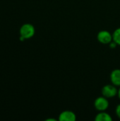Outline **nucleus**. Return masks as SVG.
Returning <instances> with one entry per match:
<instances>
[{
    "label": "nucleus",
    "instance_id": "f257e3e1",
    "mask_svg": "<svg viewBox=\"0 0 120 121\" xmlns=\"http://www.w3.org/2000/svg\"><path fill=\"white\" fill-rule=\"evenodd\" d=\"M20 36H22L25 40L33 38L35 33V28L31 23H24L21 26L20 30Z\"/></svg>",
    "mask_w": 120,
    "mask_h": 121
},
{
    "label": "nucleus",
    "instance_id": "f03ea898",
    "mask_svg": "<svg viewBox=\"0 0 120 121\" xmlns=\"http://www.w3.org/2000/svg\"><path fill=\"white\" fill-rule=\"evenodd\" d=\"M110 106L108 99L101 96L95 99L94 101V107L98 111H106Z\"/></svg>",
    "mask_w": 120,
    "mask_h": 121
},
{
    "label": "nucleus",
    "instance_id": "7ed1b4c3",
    "mask_svg": "<svg viewBox=\"0 0 120 121\" xmlns=\"http://www.w3.org/2000/svg\"><path fill=\"white\" fill-rule=\"evenodd\" d=\"M102 96L106 97L107 99H110L116 96L118 94V89L117 86L112 84H106L105 85L101 90Z\"/></svg>",
    "mask_w": 120,
    "mask_h": 121
},
{
    "label": "nucleus",
    "instance_id": "20e7f679",
    "mask_svg": "<svg viewBox=\"0 0 120 121\" xmlns=\"http://www.w3.org/2000/svg\"><path fill=\"white\" fill-rule=\"evenodd\" d=\"M97 39L100 43L104 45H109L113 40L112 34L106 30H100L98 32L97 35Z\"/></svg>",
    "mask_w": 120,
    "mask_h": 121
},
{
    "label": "nucleus",
    "instance_id": "39448f33",
    "mask_svg": "<svg viewBox=\"0 0 120 121\" xmlns=\"http://www.w3.org/2000/svg\"><path fill=\"white\" fill-rule=\"evenodd\" d=\"M58 120L59 121H75L76 120V115L71 111H64L59 114Z\"/></svg>",
    "mask_w": 120,
    "mask_h": 121
},
{
    "label": "nucleus",
    "instance_id": "423d86ee",
    "mask_svg": "<svg viewBox=\"0 0 120 121\" xmlns=\"http://www.w3.org/2000/svg\"><path fill=\"white\" fill-rule=\"evenodd\" d=\"M110 81L111 83L116 86H120V69H115L112 71L110 74Z\"/></svg>",
    "mask_w": 120,
    "mask_h": 121
},
{
    "label": "nucleus",
    "instance_id": "0eeeda50",
    "mask_svg": "<svg viewBox=\"0 0 120 121\" xmlns=\"http://www.w3.org/2000/svg\"><path fill=\"white\" fill-rule=\"evenodd\" d=\"M95 121H112L111 116L106 111H100L95 117Z\"/></svg>",
    "mask_w": 120,
    "mask_h": 121
},
{
    "label": "nucleus",
    "instance_id": "6e6552de",
    "mask_svg": "<svg viewBox=\"0 0 120 121\" xmlns=\"http://www.w3.org/2000/svg\"><path fill=\"white\" fill-rule=\"evenodd\" d=\"M113 41H115L117 45L120 46V28H117L112 33Z\"/></svg>",
    "mask_w": 120,
    "mask_h": 121
},
{
    "label": "nucleus",
    "instance_id": "1a4fd4ad",
    "mask_svg": "<svg viewBox=\"0 0 120 121\" xmlns=\"http://www.w3.org/2000/svg\"><path fill=\"white\" fill-rule=\"evenodd\" d=\"M115 113L117 115V116L120 119V104H118L116 107V109H115Z\"/></svg>",
    "mask_w": 120,
    "mask_h": 121
},
{
    "label": "nucleus",
    "instance_id": "9d476101",
    "mask_svg": "<svg viewBox=\"0 0 120 121\" xmlns=\"http://www.w3.org/2000/svg\"><path fill=\"white\" fill-rule=\"evenodd\" d=\"M109 45H110V48H112V49H113V48H115L117 46V44L115 42V41H112L110 44H109Z\"/></svg>",
    "mask_w": 120,
    "mask_h": 121
},
{
    "label": "nucleus",
    "instance_id": "9b49d317",
    "mask_svg": "<svg viewBox=\"0 0 120 121\" xmlns=\"http://www.w3.org/2000/svg\"><path fill=\"white\" fill-rule=\"evenodd\" d=\"M117 96H118V97H119V99H120V89H118V94H117Z\"/></svg>",
    "mask_w": 120,
    "mask_h": 121
},
{
    "label": "nucleus",
    "instance_id": "f8f14e48",
    "mask_svg": "<svg viewBox=\"0 0 120 121\" xmlns=\"http://www.w3.org/2000/svg\"><path fill=\"white\" fill-rule=\"evenodd\" d=\"M46 121H56V120H55V119H53V118H50V119H47V120H46Z\"/></svg>",
    "mask_w": 120,
    "mask_h": 121
}]
</instances>
